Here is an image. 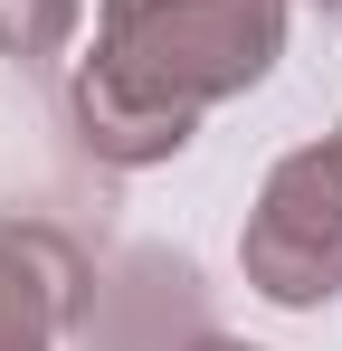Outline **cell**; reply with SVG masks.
Here are the masks:
<instances>
[{"label": "cell", "instance_id": "obj_1", "mask_svg": "<svg viewBox=\"0 0 342 351\" xmlns=\"http://www.w3.org/2000/svg\"><path fill=\"white\" fill-rule=\"evenodd\" d=\"M295 0H133L95 19V48L67 76V123L105 171L181 162L209 105L266 86Z\"/></svg>", "mask_w": 342, "mask_h": 351}, {"label": "cell", "instance_id": "obj_2", "mask_svg": "<svg viewBox=\"0 0 342 351\" xmlns=\"http://www.w3.org/2000/svg\"><path fill=\"white\" fill-rule=\"evenodd\" d=\"M238 276L276 313H323L342 294V162H333V143H295L257 180L247 228H238Z\"/></svg>", "mask_w": 342, "mask_h": 351}, {"label": "cell", "instance_id": "obj_3", "mask_svg": "<svg viewBox=\"0 0 342 351\" xmlns=\"http://www.w3.org/2000/svg\"><path fill=\"white\" fill-rule=\"evenodd\" d=\"M86 266L38 219H0V351H57L76 323Z\"/></svg>", "mask_w": 342, "mask_h": 351}, {"label": "cell", "instance_id": "obj_4", "mask_svg": "<svg viewBox=\"0 0 342 351\" xmlns=\"http://www.w3.org/2000/svg\"><path fill=\"white\" fill-rule=\"evenodd\" d=\"M76 19H86V0H0V58L10 66H57Z\"/></svg>", "mask_w": 342, "mask_h": 351}, {"label": "cell", "instance_id": "obj_5", "mask_svg": "<svg viewBox=\"0 0 342 351\" xmlns=\"http://www.w3.org/2000/svg\"><path fill=\"white\" fill-rule=\"evenodd\" d=\"M190 351H266V342H228V332H200Z\"/></svg>", "mask_w": 342, "mask_h": 351}, {"label": "cell", "instance_id": "obj_6", "mask_svg": "<svg viewBox=\"0 0 342 351\" xmlns=\"http://www.w3.org/2000/svg\"><path fill=\"white\" fill-rule=\"evenodd\" d=\"M323 143H333V162H342V123H333V133H323Z\"/></svg>", "mask_w": 342, "mask_h": 351}, {"label": "cell", "instance_id": "obj_7", "mask_svg": "<svg viewBox=\"0 0 342 351\" xmlns=\"http://www.w3.org/2000/svg\"><path fill=\"white\" fill-rule=\"evenodd\" d=\"M105 10H133V0H105Z\"/></svg>", "mask_w": 342, "mask_h": 351}]
</instances>
